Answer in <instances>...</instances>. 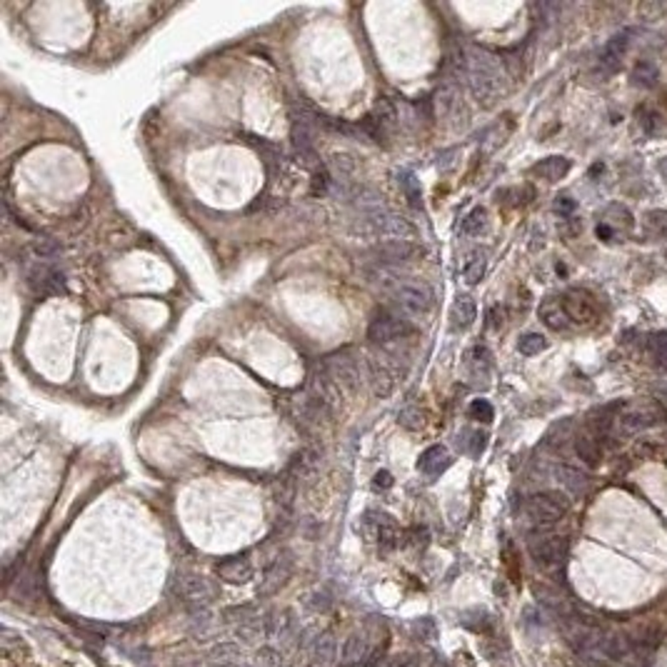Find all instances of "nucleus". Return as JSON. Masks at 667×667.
Listing matches in <instances>:
<instances>
[{
    "label": "nucleus",
    "mask_w": 667,
    "mask_h": 667,
    "mask_svg": "<svg viewBox=\"0 0 667 667\" xmlns=\"http://www.w3.org/2000/svg\"><path fill=\"white\" fill-rule=\"evenodd\" d=\"M370 278L375 285L382 288V292L395 302V308L403 315H425L428 310H433L435 292L425 280L412 278V275H400L390 268L372 270Z\"/></svg>",
    "instance_id": "nucleus-1"
},
{
    "label": "nucleus",
    "mask_w": 667,
    "mask_h": 667,
    "mask_svg": "<svg viewBox=\"0 0 667 667\" xmlns=\"http://www.w3.org/2000/svg\"><path fill=\"white\" fill-rule=\"evenodd\" d=\"M465 78H468L473 95L485 105H492L508 90L505 65L495 53L485 50V48H470L465 53Z\"/></svg>",
    "instance_id": "nucleus-2"
},
{
    "label": "nucleus",
    "mask_w": 667,
    "mask_h": 667,
    "mask_svg": "<svg viewBox=\"0 0 667 667\" xmlns=\"http://www.w3.org/2000/svg\"><path fill=\"white\" fill-rule=\"evenodd\" d=\"M360 220V230L368 235V238H375L380 243H393V240H403V243H412L417 235L415 225L407 220L405 215L390 210L388 206L377 208L372 213H365V215H358Z\"/></svg>",
    "instance_id": "nucleus-3"
},
{
    "label": "nucleus",
    "mask_w": 667,
    "mask_h": 667,
    "mask_svg": "<svg viewBox=\"0 0 667 667\" xmlns=\"http://www.w3.org/2000/svg\"><path fill=\"white\" fill-rule=\"evenodd\" d=\"M410 332V320L400 310H377L372 315L370 325H368V337L377 345H388V342H395L400 337H407Z\"/></svg>",
    "instance_id": "nucleus-4"
},
{
    "label": "nucleus",
    "mask_w": 667,
    "mask_h": 667,
    "mask_svg": "<svg viewBox=\"0 0 667 667\" xmlns=\"http://www.w3.org/2000/svg\"><path fill=\"white\" fill-rule=\"evenodd\" d=\"M570 508V502L562 492L558 490H548V492H537L527 500L525 510H527V518L532 520L540 527H548V525H555L565 513Z\"/></svg>",
    "instance_id": "nucleus-5"
},
{
    "label": "nucleus",
    "mask_w": 667,
    "mask_h": 667,
    "mask_svg": "<svg viewBox=\"0 0 667 667\" xmlns=\"http://www.w3.org/2000/svg\"><path fill=\"white\" fill-rule=\"evenodd\" d=\"M665 420V410L655 403H635V405L625 407L620 415L615 417L620 435H635L642 433L647 428H655L657 422Z\"/></svg>",
    "instance_id": "nucleus-6"
},
{
    "label": "nucleus",
    "mask_w": 667,
    "mask_h": 667,
    "mask_svg": "<svg viewBox=\"0 0 667 667\" xmlns=\"http://www.w3.org/2000/svg\"><path fill=\"white\" fill-rule=\"evenodd\" d=\"M325 370L337 388L345 390V393H355L360 388V382H363V370L365 368H360L358 358L353 353L342 350V353H332L325 360Z\"/></svg>",
    "instance_id": "nucleus-7"
},
{
    "label": "nucleus",
    "mask_w": 667,
    "mask_h": 667,
    "mask_svg": "<svg viewBox=\"0 0 667 667\" xmlns=\"http://www.w3.org/2000/svg\"><path fill=\"white\" fill-rule=\"evenodd\" d=\"M25 280L35 295H60L65 290V275L50 260H33L25 268Z\"/></svg>",
    "instance_id": "nucleus-8"
},
{
    "label": "nucleus",
    "mask_w": 667,
    "mask_h": 667,
    "mask_svg": "<svg viewBox=\"0 0 667 667\" xmlns=\"http://www.w3.org/2000/svg\"><path fill=\"white\" fill-rule=\"evenodd\" d=\"M530 555L535 560L537 567L542 570H553L558 565H562L565 555H567V540L558 535H542L530 540Z\"/></svg>",
    "instance_id": "nucleus-9"
},
{
    "label": "nucleus",
    "mask_w": 667,
    "mask_h": 667,
    "mask_svg": "<svg viewBox=\"0 0 667 667\" xmlns=\"http://www.w3.org/2000/svg\"><path fill=\"white\" fill-rule=\"evenodd\" d=\"M363 368H365V380L370 385L372 395L377 398H388L395 388V370L390 368V363L385 358H377V355H368L363 360Z\"/></svg>",
    "instance_id": "nucleus-10"
},
{
    "label": "nucleus",
    "mask_w": 667,
    "mask_h": 667,
    "mask_svg": "<svg viewBox=\"0 0 667 667\" xmlns=\"http://www.w3.org/2000/svg\"><path fill=\"white\" fill-rule=\"evenodd\" d=\"M562 305L572 323H580V325L593 323V320L598 318V305H595V300L588 292H582V290H570L562 297Z\"/></svg>",
    "instance_id": "nucleus-11"
},
{
    "label": "nucleus",
    "mask_w": 667,
    "mask_h": 667,
    "mask_svg": "<svg viewBox=\"0 0 667 667\" xmlns=\"http://www.w3.org/2000/svg\"><path fill=\"white\" fill-rule=\"evenodd\" d=\"M310 395H313L315 400H320L323 405L330 407V410L340 403V388H337L335 382H332V377L328 375L325 365L315 368V370L310 372Z\"/></svg>",
    "instance_id": "nucleus-12"
},
{
    "label": "nucleus",
    "mask_w": 667,
    "mask_h": 667,
    "mask_svg": "<svg viewBox=\"0 0 667 667\" xmlns=\"http://www.w3.org/2000/svg\"><path fill=\"white\" fill-rule=\"evenodd\" d=\"M177 595L190 605H198V607H206L208 602L213 600V588L208 585L206 577L198 575H183L177 580Z\"/></svg>",
    "instance_id": "nucleus-13"
},
{
    "label": "nucleus",
    "mask_w": 667,
    "mask_h": 667,
    "mask_svg": "<svg viewBox=\"0 0 667 667\" xmlns=\"http://www.w3.org/2000/svg\"><path fill=\"white\" fill-rule=\"evenodd\" d=\"M417 245L415 243H403V240H393V243H380L375 248V260L382 265H403L410 262L412 257H417Z\"/></svg>",
    "instance_id": "nucleus-14"
},
{
    "label": "nucleus",
    "mask_w": 667,
    "mask_h": 667,
    "mask_svg": "<svg viewBox=\"0 0 667 667\" xmlns=\"http://www.w3.org/2000/svg\"><path fill=\"white\" fill-rule=\"evenodd\" d=\"M217 575L230 585H245L252 577V562L248 555H233L217 562Z\"/></svg>",
    "instance_id": "nucleus-15"
},
{
    "label": "nucleus",
    "mask_w": 667,
    "mask_h": 667,
    "mask_svg": "<svg viewBox=\"0 0 667 667\" xmlns=\"http://www.w3.org/2000/svg\"><path fill=\"white\" fill-rule=\"evenodd\" d=\"M447 465H450V455H447V450H445L443 445H433V447H428V450L420 455V460H417L420 473L430 475V478L445 473Z\"/></svg>",
    "instance_id": "nucleus-16"
},
{
    "label": "nucleus",
    "mask_w": 667,
    "mask_h": 667,
    "mask_svg": "<svg viewBox=\"0 0 667 667\" xmlns=\"http://www.w3.org/2000/svg\"><path fill=\"white\" fill-rule=\"evenodd\" d=\"M540 320L550 328V330H565L567 323H570V315H567V310H565L562 300L550 297V300H545L540 305Z\"/></svg>",
    "instance_id": "nucleus-17"
},
{
    "label": "nucleus",
    "mask_w": 667,
    "mask_h": 667,
    "mask_svg": "<svg viewBox=\"0 0 667 667\" xmlns=\"http://www.w3.org/2000/svg\"><path fill=\"white\" fill-rule=\"evenodd\" d=\"M628 48H630V33H620V35H615V38L607 40V46H605V50H602L605 68L610 70V73H615V70L620 68Z\"/></svg>",
    "instance_id": "nucleus-18"
},
{
    "label": "nucleus",
    "mask_w": 667,
    "mask_h": 667,
    "mask_svg": "<svg viewBox=\"0 0 667 667\" xmlns=\"http://www.w3.org/2000/svg\"><path fill=\"white\" fill-rule=\"evenodd\" d=\"M567 170H570V160L567 158H545L542 163H537V166L532 168L535 175L545 177V180H550V183L565 177L567 175Z\"/></svg>",
    "instance_id": "nucleus-19"
},
{
    "label": "nucleus",
    "mask_w": 667,
    "mask_h": 667,
    "mask_svg": "<svg viewBox=\"0 0 667 667\" xmlns=\"http://www.w3.org/2000/svg\"><path fill=\"white\" fill-rule=\"evenodd\" d=\"M377 545H380L382 553H390L400 545V530L398 525L393 523V518L382 515L380 523H377Z\"/></svg>",
    "instance_id": "nucleus-20"
},
{
    "label": "nucleus",
    "mask_w": 667,
    "mask_h": 667,
    "mask_svg": "<svg viewBox=\"0 0 667 667\" xmlns=\"http://www.w3.org/2000/svg\"><path fill=\"white\" fill-rule=\"evenodd\" d=\"M475 318H478V305H475L473 297L462 295L460 300H457L455 305H452V320H455V328L465 330V328L473 325Z\"/></svg>",
    "instance_id": "nucleus-21"
},
{
    "label": "nucleus",
    "mask_w": 667,
    "mask_h": 667,
    "mask_svg": "<svg viewBox=\"0 0 667 667\" xmlns=\"http://www.w3.org/2000/svg\"><path fill=\"white\" fill-rule=\"evenodd\" d=\"M577 450V457H580L588 468H598L600 460H602V450H600V443L598 438H593V435H582L580 440H577L575 445Z\"/></svg>",
    "instance_id": "nucleus-22"
},
{
    "label": "nucleus",
    "mask_w": 667,
    "mask_h": 667,
    "mask_svg": "<svg viewBox=\"0 0 667 667\" xmlns=\"http://www.w3.org/2000/svg\"><path fill=\"white\" fill-rule=\"evenodd\" d=\"M368 657V642L363 635H350L342 645V662L345 665H360Z\"/></svg>",
    "instance_id": "nucleus-23"
},
{
    "label": "nucleus",
    "mask_w": 667,
    "mask_h": 667,
    "mask_svg": "<svg viewBox=\"0 0 667 667\" xmlns=\"http://www.w3.org/2000/svg\"><path fill=\"white\" fill-rule=\"evenodd\" d=\"M558 480L570 492H585V487H588V478H585L580 470L570 468V465H560V468H558Z\"/></svg>",
    "instance_id": "nucleus-24"
},
{
    "label": "nucleus",
    "mask_w": 667,
    "mask_h": 667,
    "mask_svg": "<svg viewBox=\"0 0 667 667\" xmlns=\"http://www.w3.org/2000/svg\"><path fill=\"white\" fill-rule=\"evenodd\" d=\"M318 468H320V452L313 450V447L302 450L300 455L295 457V462H292V470H295L297 478H308V475H313Z\"/></svg>",
    "instance_id": "nucleus-25"
},
{
    "label": "nucleus",
    "mask_w": 667,
    "mask_h": 667,
    "mask_svg": "<svg viewBox=\"0 0 667 667\" xmlns=\"http://www.w3.org/2000/svg\"><path fill=\"white\" fill-rule=\"evenodd\" d=\"M335 650H337V647H335V638H332L330 633L320 635V638L315 640V652H313L315 662H318L320 667L330 665L332 657H335Z\"/></svg>",
    "instance_id": "nucleus-26"
},
{
    "label": "nucleus",
    "mask_w": 667,
    "mask_h": 667,
    "mask_svg": "<svg viewBox=\"0 0 667 667\" xmlns=\"http://www.w3.org/2000/svg\"><path fill=\"white\" fill-rule=\"evenodd\" d=\"M485 268H487L485 255H473L468 265H465V270H462V278H465V283H468V285H478L480 280H483V275H485Z\"/></svg>",
    "instance_id": "nucleus-27"
},
{
    "label": "nucleus",
    "mask_w": 667,
    "mask_h": 667,
    "mask_svg": "<svg viewBox=\"0 0 667 667\" xmlns=\"http://www.w3.org/2000/svg\"><path fill=\"white\" fill-rule=\"evenodd\" d=\"M487 225V213L485 208H475L465 220H462V233L465 235H480Z\"/></svg>",
    "instance_id": "nucleus-28"
},
{
    "label": "nucleus",
    "mask_w": 667,
    "mask_h": 667,
    "mask_svg": "<svg viewBox=\"0 0 667 667\" xmlns=\"http://www.w3.org/2000/svg\"><path fill=\"white\" fill-rule=\"evenodd\" d=\"M520 353L523 355H537V353H542V350L548 348V340L542 335H537V332H527V335H523L520 337Z\"/></svg>",
    "instance_id": "nucleus-29"
},
{
    "label": "nucleus",
    "mask_w": 667,
    "mask_h": 667,
    "mask_svg": "<svg viewBox=\"0 0 667 667\" xmlns=\"http://www.w3.org/2000/svg\"><path fill=\"white\" fill-rule=\"evenodd\" d=\"M633 80L638 83V86H645V88H652L657 80V68L652 63H638V68L633 70Z\"/></svg>",
    "instance_id": "nucleus-30"
},
{
    "label": "nucleus",
    "mask_w": 667,
    "mask_h": 667,
    "mask_svg": "<svg viewBox=\"0 0 667 667\" xmlns=\"http://www.w3.org/2000/svg\"><path fill=\"white\" fill-rule=\"evenodd\" d=\"M650 350H652V355H655L657 368L667 370V335H655V337H652Z\"/></svg>",
    "instance_id": "nucleus-31"
},
{
    "label": "nucleus",
    "mask_w": 667,
    "mask_h": 667,
    "mask_svg": "<svg viewBox=\"0 0 667 667\" xmlns=\"http://www.w3.org/2000/svg\"><path fill=\"white\" fill-rule=\"evenodd\" d=\"M400 183H403V190H405V195L410 198L412 206H420V185H417L415 175L405 170L403 175H400Z\"/></svg>",
    "instance_id": "nucleus-32"
},
{
    "label": "nucleus",
    "mask_w": 667,
    "mask_h": 667,
    "mask_svg": "<svg viewBox=\"0 0 667 667\" xmlns=\"http://www.w3.org/2000/svg\"><path fill=\"white\" fill-rule=\"evenodd\" d=\"M213 657L215 660H220V665H235V662H240V652L235 645H220V647H215L213 650Z\"/></svg>",
    "instance_id": "nucleus-33"
},
{
    "label": "nucleus",
    "mask_w": 667,
    "mask_h": 667,
    "mask_svg": "<svg viewBox=\"0 0 667 667\" xmlns=\"http://www.w3.org/2000/svg\"><path fill=\"white\" fill-rule=\"evenodd\" d=\"M470 415H473L475 420H480V422H492L495 410H492V405L487 403V400H473V405H470Z\"/></svg>",
    "instance_id": "nucleus-34"
},
{
    "label": "nucleus",
    "mask_w": 667,
    "mask_h": 667,
    "mask_svg": "<svg viewBox=\"0 0 667 667\" xmlns=\"http://www.w3.org/2000/svg\"><path fill=\"white\" fill-rule=\"evenodd\" d=\"M400 425L405 430H420L422 428V412L415 410V407H405L400 412Z\"/></svg>",
    "instance_id": "nucleus-35"
},
{
    "label": "nucleus",
    "mask_w": 667,
    "mask_h": 667,
    "mask_svg": "<svg viewBox=\"0 0 667 667\" xmlns=\"http://www.w3.org/2000/svg\"><path fill=\"white\" fill-rule=\"evenodd\" d=\"M470 360H473V365H475V370L483 375V372H487V368H490V360H492V355H490V350L487 348H475L473 353H470Z\"/></svg>",
    "instance_id": "nucleus-36"
},
{
    "label": "nucleus",
    "mask_w": 667,
    "mask_h": 667,
    "mask_svg": "<svg viewBox=\"0 0 667 667\" xmlns=\"http://www.w3.org/2000/svg\"><path fill=\"white\" fill-rule=\"evenodd\" d=\"M572 210H575V200L558 198V203H555V213H560V215H570Z\"/></svg>",
    "instance_id": "nucleus-37"
},
{
    "label": "nucleus",
    "mask_w": 667,
    "mask_h": 667,
    "mask_svg": "<svg viewBox=\"0 0 667 667\" xmlns=\"http://www.w3.org/2000/svg\"><path fill=\"white\" fill-rule=\"evenodd\" d=\"M390 483H393L390 473H377V475H375V485H377V487H390Z\"/></svg>",
    "instance_id": "nucleus-38"
},
{
    "label": "nucleus",
    "mask_w": 667,
    "mask_h": 667,
    "mask_svg": "<svg viewBox=\"0 0 667 667\" xmlns=\"http://www.w3.org/2000/svg\"><path fill=\"white\" fill-rule=\"evenodd\" d=\"M598 238H602V240H607V238H612V228L605 222V225H598Z\"/></svg>",
    "instance_id": "nucleus-39"
},
{
    "label": "nucleus",
    "mask_w": 667,
    "mask_h": 667,
    "mask_svg": "<svg viewBox=\"0 0 667 667\" xmlns=\"http://www.w3.org/2000/svg\"><path fill=\"white\" fill-rule=\"evenodd\" d=\"M622 667H642V660H633V657H628V660L622 662Z\"/></svg>",
    "instance_id": "nucleus-40"
},
{
    "label": "nucleus",
    "mask_w": 667,
    "mask_h": 667,
    "mask_svg": "<svg viewBox=\"0 0 667 667\" xmlns=\"http://www.w3.org/2000/svg\"><path fill=\"white\" fill-rule=\"evenodd\" d=\"M660 173H662V175L667 177V158H665V160H662V163H660Z\"/></svg>",
    "instance_id": "nucleus-41"
},
{
    "label": "nucleus",
    "mask_w": 667,
    "mask_h": 667,
    "mask_svg": "<svg viewBox=\"0 0 667 667\" xmlns=\"http://www.w3.org/2000/svg\"><path fill=\"white\" fill-rule=\"evenodd\" d=\"M245 667H250V665H245Z\"/></svg>",
    "instance_id": "nucleus-42"
}]
</instances>
